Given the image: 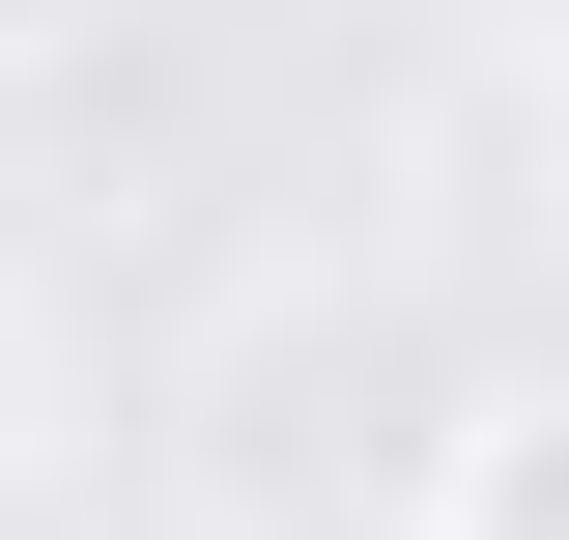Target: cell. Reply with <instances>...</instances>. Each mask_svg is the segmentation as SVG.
Listing matches in <instances>:
<instances>
[{"mask_svg": "<svg viewBox=\"0 0 569 540\" xmlns=\"http://www.w3.org/2000/svg\"><path fill=\"white\" fill-rule=\"evenodd\" d=\"M569 512V427L541 399H456V512H427V540H541Z\"/></svg>", "mask_w": 569, "mask_h": 540, "instance_id": "6da1fadb", "label": "cell"}, {"mask_svg": "<svg viewBox=\"0 0 569 540\" xmlns=\"http://www.w3.org/2000/svg\"><path fill=\"white\" fill-rule=\"evenodd\" d=\"M86 29H114V0H0V58H86Z\"/></svg>", "mask_w": 569, "mask_h": 540, "instance_id": "7a4b0ae2", "label": "cell"}]
</instances>
